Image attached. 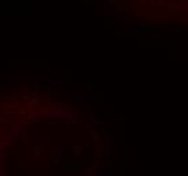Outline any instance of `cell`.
I'll return each instance as SVG.
<instances>
[{
	"label": "cell",
	"mask_w": 188,
	"mask_h": 176,
	"mask_svg": "<svg viewBox=\"0 0 188 176\" xmlns=\"http://www.w3.org/2000/svg\"><path fill=\"white\" fill-rule=\"evenodd\" d=\"M60 157H61V148H58V146H53L52 148V158H53V161L56 163H58L60 161Z\"/></svg>",
	"instance_id": "cell-1"
},
{
	"label": "cell",
	"mask_w": 188,
	"mask_h": 176,
	"mask_svg": "<svg viewBox=\"0 0 188 176\" xmlns=\"http://www.w3.org/2000/svg\"><path fill=\"white\" fill-rule=\"evenodd\" d=\"M43 148L42 146H34L33 148V153H34V156H33L30 160H39V158L42 157V155H43Z\"/></svg>",
	"instance_id": "cell-2"
},
{
	"label": "cell",
	"mask_w": 188,
	"mask_h": 176,
	"mask_svg": "<svg viewBox=\"0 0 188 176\" xmlns=\"http://www.w3.org/2000/svg\"><path fill=\"white\" fill-rule=\"evenodd\" d=\"M72 102L81 103L83 102V94H80V92H73V94H72Z\"/></svg>",
	"instance_id": "cell-3"
},
{
	"label": "cell",
	"mask_w": 188,
	"mask_h": 176,
	"mask_svg": "<svg viewBox=\"0 0 188 176\" xmlns=\"http://www.w3.org/2000/svg\"><path fill=\"white\" fill-rule=\"evenodd\" d=\"M87 173H88V176H99V169L96 168V167H94V168H88Z\"/></svg>",
	"instance_id": "cell-4"
},
{
	"label": "cell",
	"mask_w": 188,
	"mask_h": 176,
	"mask_svg": "<svg viewBox=\"0 0 188 176\" xmlns=\"http://www.w3.org/2000/svg\"><path fill=\"white\" fill-rule=\"evenodd\" d=\"M104 155L103 153V146H101L100 144L96 145V157H101V156Z\"/></svg>",
	"instance_id": "cell-5"
},
{
	"label": "cell",
	"mask_w": 188,
	"mask_h": 176,
	"mask_svg": "<svg viewBox=\"0 0 188 176\" xmlns=\"http://www.w3.org/2000/svg\"><path fill=\"white\" fill-rule=\"evenodd\" d=\"M137 1H138V0H130V8H131L134 12L138 10V4H137Z\"/></svg>",
	"instance_id": "cell-6"
},
{
	"label": "cell",
	"mask_w": 188,
	"mask_h": 176,
	"mask_svg": "<svg viewBox=\"0 0 188 176\" xmlns=\"http://www.w3.org/2000/svg\"><path fill=\"white\" fill-rule=\"evenodd\" d=\"M72 150L74 152L76 156H79L81 153V150H83V146H72Z\"/></svg>",
	"instance_id": "cell-7"
},
{
	"label": "cell",
	"mask_w": 188,
	"mask_h": 176,
	"mask_svg": "<svg viewBox=\"0 0 188 176\" xmlns=\"http://www.w3.org/2000/svg\"><path fill=\"white\" fill-rule=\"evenodd\" d=\"M94 123H95V125H103L104 122H103V121H101L98 115H94Z\"/></svg>",
	"instance_id": "cell-8"
},
{
	"label": "cell",
	"mask_w": 188,
	"mask_h": 176,
	"mask_svg": "<svg viewBox=\"0 0 188 176\" xmlns=\"http://www.w3.org/2000/svg\"><path fill=\"white\" fill-rule=\"evenodd\" d=\"M126 21L129 22V23H131V22H136V16H127V18H126Z\"/></svg>",
	"instance_id": "cell-9"
},
{
	"label": "cell",
	"mask_w": 188,
	"mask_h": 176,
	"mask_svg": "<svg viewBox=\"0 0 188 176\" xmlns=\"http://www.w3.org/2000/svg\"><path fill=\"white\" fill-rule=\"evenodd\" d=\"M89 134H91V136H92V137H94V138H96V140H98V134L95 133L94 130H89Z\"/></svg>",
	"instance_id": "cell-10"
},
{
	"label": "cell",
	"mask_w": 188,
	"mask_h": 176,
	"mask_svg": "<svg viewBox=\"0 0 188 176\" xmlns=\"http://www.w3.org/2000/svg\"><path fill=\"white\" fill-rule=\"evenodd\" d=\"M110 145H111V137L108 136L107 137V146H110Z\"/></svg>",
	"instance_id": "cell-11"
},
{
	"label": "cell",
	"mask_w": 188,
	"mask_h": 176,
	"mask_svg": "<svg viewBox=\"0 0 188 176\" xmlns=\"http://www.w3.org/2000/svg\"><path fill=\"white\" fill-rule=\"evenodd\" d=\"M148 3V0H141V4H146Z\"/></svg>",
	"instance_id": "cell-12"
}]
</instances>
